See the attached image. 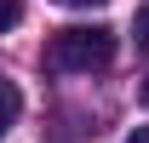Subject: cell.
Instances as JSON below:
<instances>
[{
    "mask_svg": "<svg viewBox=\"0 0 149 143\" xmlns=\"http://www.w3.org/2000/svg\"><path fill=\"white\" fill-rule=\"evenodd\" d=\"M109 63H115V29H103V23H74L46 40V69L57 74H92Z\"/></svg>",
    "mask_w": 149,
    "mask_h": 143,
    "instance_id": "cell-1",
    "label": "cell"
},
{
    "mask_svg": "<svg viewBox=\"0 0 149 143\" xmlns=\"http://www.w3.org/2000/svg\"><path fill=\"white\" fill-rule=\"evenodd\" d=\"M17 115H23V97H17V86H12V80H0V137L17 126Z\"/></svg>",
    "mask_w": 149,
    "mask_h": 143,
    "instance_id": "cell-2",
    "label": "cell"
},
{
    "mask_svg": "<svg viewBox=\"0 0 149 143\" xmlns=\"http://www.w3.org/2000/svg\"><path fill=\"white\" fill-rule=\"evenodd\" d=\"M17 17H23V0H0V35L17 29Z\"/></svg>",
    "mask_w": 149,
    "mask_h": 143,
    "instance_id": "cell-3",
    "label": "cell"
},
{
    "mask_svg": "<svg viewBox=\"0 0 149 143\" xmlns=\"http://www.w3.org/2000/svg\"><path fill=\"white\" fill-rule=\"evenodd\" d=\"M132 35H138V46H149V0L138 6V17H132Z\"/></svg>",
    "mask_w": 149,
    "mask_h": 143,
    "instance_id": "cell-4",
    "label": "cell"
},
{
    "mask_svg": "<svg viewBox=\"0 0 149 143\" xmlns=\"http://www.w3.org/2000/svg\"><path fill=\"white\" fill-rule=\"evenodd\" d=\"M57 6H80V12H92V6H103V0H57Z\"/></svg>",
    "mask_w": 149,
    "mask_h": 143,
    "instance_id": "cell-5",
    "label": "cell"
},
{
    "mask_svg": "<svg viewBox=\"0 0 149 143\" xmlns=\"http://www.w3.org/2000/svg\"><path fill=\"white\" fill-rule=\"evenodd\" d=\"M126 143H149V126H138V132H132V137Z\"/></svg>",
    "mask_w": 149,
    "mask_h": 143,
    "instance_id": "cell-6",
    "label": "cell"
},
{
    "mask_svg": "<svg viewBox=\"0 0 149 143\" xmlns=\"http://www.w3.org/2000/svg\"><path fill=\"white\" fill-rule=\"evenodd\" d=\"M143 103H149V80H143Z\"/></svg>",
    "mask_w": 149,
    "mask_h": 143,
    "instance_id": "cell-7",
    "label": "cell"
}]
</instances>
